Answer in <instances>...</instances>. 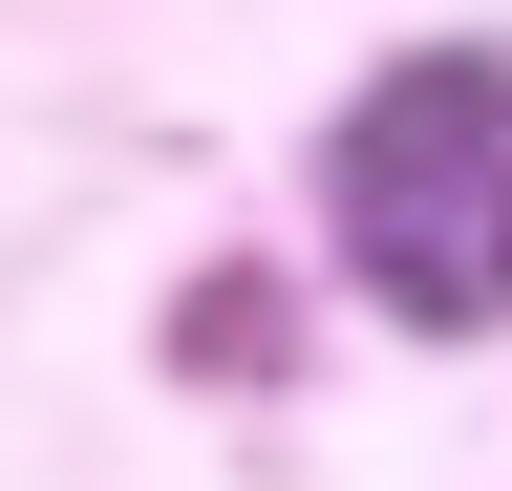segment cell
I'll use <instances>...</instances> for the list:
<instances>
[{
	"label": "cell",
	"instance_id": "cell-1",
	"mask_svg": "<svg viewBox=\"0 0 512 491\" xmlns=\"http://www.w3.org/2000/svg\"><path fill=\"white\" fill-rule=\"evenodd\" d=\"M320 235H342L363 299L427 321V342L512 321V65H491V43H406V65L342 107V150H320Z\"/></svg>",
	"mask_w": 512,
	"mask_h": 491
}]
</instances>
